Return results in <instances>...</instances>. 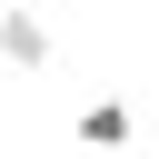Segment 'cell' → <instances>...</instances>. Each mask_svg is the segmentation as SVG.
<instances>
[{"label": "cell", "instance_id": "1", "mask_svg": "<svg viewBox=\"0 0 159 159\" xmlns=\"http://www.w3.org/2000/svg\"><path fill=\"white\" fill-rule=\"evenodd\" d=\"M0 60H10V70H50V60H60V40H50V20H40L30 0H0Z\"/></svg>", "mask_w": 159, "mask_h": 159}, {"label": "cell", "instance_id": "2", "mask_svg": "<svg viewBox=\"0 0 159 159\" xmlns=\"http://www.w3.org/2000/svg\"><path fill=\"white\" fill-rule=\"evenodd\" d=\"M80 139L89 149H129V99H89L80 109Z\"/></svg>", "mask_w": 159, "mask_h": 159}]
</instances>
